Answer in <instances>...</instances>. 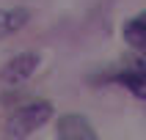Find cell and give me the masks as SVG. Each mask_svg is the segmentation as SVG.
<instances>
[{
  "label": "cell",
  "instance_id": "cell-5",
  "mask_svg": "<svg viewBox=\"0 0 146 140\" xmlns=\"http://www.w3.org/2000/svg\"><path fill=\"white\" fill-rule=\"evenodd\" d=\"M124 39L132 47H146V11L132 16L130 22L124 25Z\"/></svg>",
  "mask_w": 146,
  "mask_h": 140
},
{
  "label": "cell",
  "instance_id": "cell-2",
  "mask_svg": "<svg viewBox=\"0 0 146 140\" xmlns=\"http://www.w3.org/2000/svg\"><path fill=\"white\" fill-rule=\"evenodd\" d=\"M58 140H99V137L86 115L66 113L58 121Z\"/></svg>",
  "mask_w": 146,
  "mask_h": 140
},
{
  "label": "cell",
  "instance_id": "cell-3",
  "mask_svg": "<svg viewBox=\"0 0 146 140\" xmlns=\"http://www.w3.org/2000/svg\"><path fill=\"white\" fill-rule=\"evenodd\" d=\"M39 60L41 58L36 55V52H19V55H14L3 66L0 77H3V82H11V85H14V82H22L39 69Z\"/></svg>",
  "mask_w": 146,
  "mask_h": 140
},
{
  "label": "cell",
  "instance_id": "cell-4",
  "mask_svg": "<svg viewBox=\"0 0 146 140\" xmlns=\"http://www.w3.org/2000/svg\"><path fill=\"white\" fill-rule=\"evenodd\" d=\"M28 8H11V11H0V39L8 36V33L19 30L25 22H28Z\"/></svg>",
  "mask_w": 146,
  "mask_h": 140
},
{
  "label": "cell",
  "instance_id": "cell-6",
  "mask_svg": "<svg viewBox=\"0 0 146 140\" xmlns=\"http://www.w3.org/2000/svg\"><path fill=\"white\" fill-rule=\"evenodd\" d=\"M119 80L127 85V88L135 93L138 99H146V69H138V72H127V74H121Z\"/></svg>",
  "mask_w": 146,
  "mask_h": 140
},
{
  "label": "cell",
  "instance_id": "cell-1",
  "mask_svg": "<svg viewBox=\"0 0 146 140\" xmlns=\"http://www.w3.org/2000/svg\"><path fill=\"white\" fill-rule=\"evenodd\" d=\"M52 118V105L50 102H31V105L19 107L6 124V137L8 140H25L28 135L44 126Z\"/></svg>",
  "mask_w": 146,
  "mask_h": 140
}]
</instances>
